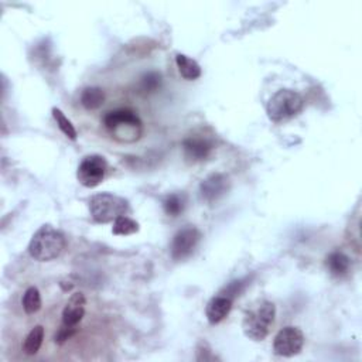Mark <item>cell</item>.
<instances>
[{"label":"cell","mask_w":362,"mask_h":362,"mask_svg":"<svg viewBox=\"0 0 362 362\" xmlns=\"http://www.w3.org/2000/svg\"><path fill=\"white\" fill-rule=\"evenodd\" d=\"M67 246V239L53 225H42L31 237L29 253L38 262H50L61 256Z\"/></svg>","instance_id":"1"},{"label":"cell","mask_w":362,"mask_h":362,"mask_svg":"<svg viewBox=\"0 0 362 362\" xmlns=\"http://www.w3.org/2000/svg\"><path fill=\"white\" fill-rule=\"evenodd\" d=\"M276 317V306L262 300L255 307L245 311L242 320L244 334L252 341H263L270 331L272 324L275 323Z\"/></svg>","instance_id":"2"},{"label":"cell","mask_w":362,"mask_h":362,"mask_svg":"<svg viewBox=\"0 0 362 362\" xmlns=\"http://www.w3.org/2000/svg\"><path fill=\"white\" fill-rule=\"evenodd\" d=\"M104 125L119 142L132 143L139 141L142 136V120L130 109L108 112L104 118Z\"/></svg>","instance_id":"3"},{"label":"cell","mask_w":362,"mask_h":362,"mask_svg":"<svg viewBox=\"0 0 362 362\" xmlns=\"http://www.w3.org/2000/svg\"><path fill=\"white\" fill-rule=\"evenodd\" d=\"M304 107L303 97L292 89H281L267 102L266 112L270 120L283 122L294 118Z\"/></svg>","instance_id":"4"},{"label":"cell","mask_w":362,"mask_h":362,"mask_svg":"<svg viewBox=\"0 0 362 362\" xmlns=\"http://www.w3.org/2000/svg\"><path fill=\"white\" fill-rule=\"evenodd\" d=\"M129 210V203L111 193H100L89 200V212L100 223H108L125 215Z\"/></svg>","instance_id":"5"},{"label":"cell","mask_w":362,"mask_h":362,"mask_svg":"<svg viewBox=\"0 0 362 362\" xmlns=\"http://www.w3.org/2000/svg\"><path fill=\"white\" fill-rule=\"evenodd\" d=\"M108 163L100 155H90L82 159L77 170V178L84 187L94 189L100 186L107 174Z\"/></svg>","instance_id":"6"},{"label":"cell","mask_w":362,"mask_h":362,"mask_svg":"<svg viewBox=\"0 0 362 362\" xmlns=\"http://www.w3.org/2000/svg\"><path fill=\"white\" fill-rule=\"evenodd\" d=\"M201 241V233L196 226L187 225L173 237L170 252L174 260H184L193 255Z\"/></svg>","instance_id":"7"},{"label":"cell","mask_w":362,"mask_h":362,"mask_svg":"<svg viewBox=\"0 0 362 362\" xmlns=\"http://www.w3.org/2000/svg\"><path fill=\"white\" fill-rule=\"evenodd\" d=\"M304 334L299 327L288 326L282 329L274 340V352L279 356H294L304 345Z\"/></svg>","instance_id":"8"},{"label":"cell","mask_w":362,"mask_h":362,"mask_svg":"<svg viewBox=\"0 0 362 362\" xmlns=\"http://www.w3.org/2000/svg\"><path fill=\"white\" fill-rule=\"evenodd\" d=\"M230 190V178L222 173L210 174L200 184V197L203 201L212 204L222 198Z\"/></svg>","instance_id":"9"},{"label":"cell","mask_w":362,"mask_h":362,"mask_svg":"<svg viewBox=\"0 0 362 362\" xmlns=\"http://www.w3.org/2000/svg\"><path fill=\"white\" fill-rule=\"evenodd\" d=\"M214 149V142L204 134H191L183 141V150L189 160L203 162Z\"/></svg>","instance_id":"10"},{"label":"cell","mask_w":362,"mask_h":362,"mask_svg":"<svg viewBox=\"0 0 362 362\" xmlns=\"http://www.w3.org/2000/svg\"><path fill=\"white\" fill-rule=\"evenodd\" d=\"M233 303L234 300L225 294L219 293L218 296H214L205 307V315L210 324H218L226 319L233 310Z\"/></svg>","instance_id":"11"},{"label":"cell","mask_w":362,"mask_h":362,"mask_svg":"<svg viewBox=\"0 0 362 362\" xmlns=\"http://www.w3.org/2000/svg\"><path fill=\"white\" fill-rule=\"evenodd\" d=\"M85 314V296L78 292L74 293L63 310V326L77 327Z\"/></svg>","instance_id":"12"},{"label":"cell","mask_w":362,"mask_h":362,"mask_svg":"<svg viewBox=\"0 0 362 362\" xmlns=\"http://www.w3.org/2000/svg\"><path fill=\"white\" fill-rule=\"evenodd\" d=\"M326 266L333 276H345L351 269V259L344 252L334 251L327 256Z\"/></svg>","instance_id":"13"},{"label":"cell","mask_w":362,"mask_h":362,"mask_svg":"<svg viewBox=\"0 0 362 362\" xmlns=\"http://www.w3.org/2000/svg\"><path fill=\"white\" fill-rule=\"evenodd\" d=\"M175 64L178 67V71H180L181 77H183L187 81H194V79L201 77V67H200V64L196 60H193L189 56H186V54H180L178 53L175 56Z\"/></svg>","instance_id":"14"},{"label":"cell","mask_w":362,"mask_h":362,"mask_svg":"<svg viewBox=\"0 0 362 362\" xmlns=\"http://www.w3.org/2000/svg\"><path fill=\"white\" fill-rule=\"evenodd\" d=\"M105 101V93L100 86H88L81 93V105L88 109L94 111L104 105Z\"/></svg>","instance_id":"15"},{"label":"cell","mask_w":362,"mask_h":362,"mask_svg":"<svg viewBox=\"0 0 362 362\" xmlns=\"http://www.w3.org/2000/svg\"><path fill=\"white\" fill-rule=\"evenodd\" d=\"M187 197L184 194H168L163 200V210L168 217H178L186 210Z\"/></svg>","instance_id":"16"},{"label":"cell","mask_w":362,"mask_h":362,"mask_svg":"<svg viewBox=\"0 0 362 362\" xmlns=\"http://www.w3.org/2000/svg\"><path fill=\"white\" fill-rule=\"evenodd\" d=\"M44 340V329L42 326H36L26 337L24 343H23V351L27 355H36L38 352V349L41 348Z\"/></svg>","instance_id":"17"},{"label":"cell","mask_w":362,"mask_h":362,"mask_svg":"<svg viewBox=\"0 0 362 362\" xmlns=\"http://www.w3.org/2000/svg\"><path fill=\"white\" fill-rule=\"evenodd\" d=\"M139 231V223L133 221L132 218L126 217V215H122L119 217L118 219L113 221V228H112V233L115 235H132V234H136Z\"/></svg>","instance_id":"18"},{"label":"cell","mask_w":362,"mask_h":362,"mask_svg":"<svg viewBox=\"0 0 362 362\" xmlns=\"http://www.w3.org/2000/svg\"><path fill=\"white\" fill-rule=\"evenodd\" d=\"M23 308L26 311V314H34L41 308V296L37 288H29L24 294H23V300H22Z\"/></svg>","instance_id":"19"},{"label":"cell","mask_w":362,"mask_h":362,"mask_svg":"<svg viewBox=\"0 0 362 362\" xmlns=\"http://www.w3.org/2000/svg\"><path fill=\"white\" fill-rule=\"evenodd\" d=\"M53 116H54L58 127L61 129V132L67 136V138L71 139V141H75L77 136H78L77 129L74 127L72 122L64 115V112L61 109H58V108H53Z\"/></svg>","instance_id":"20"},{"label":"cell","mask_w":362,"mask_h":362,"mask_svg":"<svg viewBox=\"0 0 362 362\" xmlns=\"http://www.w3.org/2000/svg\"><path fill=\"white\" fill-rule=\"evenodd\" d=\"M160 84H162V75H160V72L152 71V72L145 74V75L141 78L139 88H141V90H143L145 94H150V93H155V90H157V88L160 86Z\"/></svg>","instance_id":"21"},{"label":"cell","mask_w":362,"mask_h":362,"mask_svg":"<svg viewBox=\"0 0 362 362\" xmlns=\"http://www.w3.org/2000/svg\"><path fill=\"white\" fill-rule=\"evenodd\" d=\"M246 286V281H235V282H231L228 286H225V289L221 292V294H225L228 296L230 299H235L237 296H239L244 289Z\"/></svg>","instance_id":"22"},{"label":"cell","mask_w":362,"mask_h":362,"mask_svg":"<svg viewBox=\"0 0 362 362\" xmlns=\"http://www.w3.org/2000/svg\"><path fill=\"white\" fill-rule=\"evenodd\" d=\"M77 333V327H67V326H61V329L58 330V333L54 336V341L57 344H63L67 340H70L74 334Z\"/></svg>","instance_id":"23"}]
</instances>
